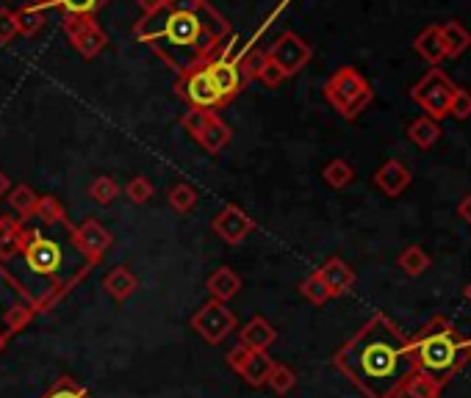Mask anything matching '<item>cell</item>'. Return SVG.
I'll use <instances>...</instances> for the list:
<instances>
[{
    "label": "cell",
    "mask_w": 471,
    "mask_h": 398,
    "mask_svg": "<svg viewBox=\"0 0 471 398\" xmlns=\"http://www.w3.org/2000/svg\"><path fill=\"white\" fill-rule=\"evenodd\" d=\"M9 191H12V177L4 169H0V199H4Z\"/></svg>",
    "instance_id": "44"
},
{
    "label": "cell",
    "mask_w": 471,
    "mask_h": 398,
    "mask_svg": "<svg viewBox=\"0 0 471 398\" xmlns=\"http://www.w3.org/2000/svg\"><path fill=\"white\" fill-rule=\"evenodd\" d=\"M450 116H452V120H458V122L468 120V116H471V91L455 86V95L450 100Z\"/></svg>",
    "instance_id": "38"
},
{
    "label": "cell",
    "mask_w": 471,
    "mask_h": 398,
    "mask_svg": "<svg viewBox=\"0 0 471 398\" xmlns=\"http://www.w3.org/2000/svg\"><path fill=\"white\" fill-rule=\"evenodd\" d=\"M6 199H9V205H12L14 214L20 216V222H28V219L34 216V210H36L39 194L31 189V185L20 183V185H12V191L6 194Z\"/></svg>",
    "instance_id": "25"
},
{
    "label": "cell",
    "mask_w": 471,
    "mask_h": 398,
    "mask_svg": "<svg viewBox=\"0 0 471 398\" xmlns=\"http://www.w3.org/2000/svg\"><path fill=\"white\" fill-rule=\"evenodd\" d=\"M211 230L216 232V238H222L225 244H231V246H239V244H244L247 241V236L255 230V222L244 214V210L239 207V205H225L219 210V214L211 219Z\"/></svg>",
    "instance_id": "13"
},
{
    "label": "cell",
    "mask_w": 471,
    "mask_h": 398,
    "mask_svg": "<svg viewBox=\"0 0 471 398\" xmlns=\"http://www.w3.org/2000/svg\"><path fill=\"white\" fill-rule=\"evenodd\" d=\"M255 81H258V83H263L266 89H278V86L286 81V75H283L280 69H278L272 61H269V59H266V53H263V64L258 66V75H255Z\"/></svg>",
    "instance_id": "39"
},
{
    "label": "cell",
    "mask_w": 471,
    "mask_h": 398,
    "mask_svg": "<svg viewBox=\"0 0 471 398\" xmlns=\"http://www.w3.org/2000/svg\"><path fill=\"white\" fill-rule=\"evenodd\" d=\"M194 142L203 147L208 155H219L222 150H225L233 142V130H231V125L222 120L216 111H208L206 113V122H203V128H200Z\"/></svg>",
    "instance_id": "14"
},
{
    "label": "cell",
    "mask_w": 471,
    "mask_h": 398,
    "mask_svg": "<svg viewBox=\"0 0 471 398\" xmlns=\"http://www.w3.org/2000/svg\"><path fill=\"white\" fill-rule=\"evenodd\" d=\"M106 6V0H51L48 9H59L61 14H89L95 17Z\"/></svg>",
    "instance_id": "34"
},
{
    "label": "cell",
    "mask_w": 471,
    "mask_h": 398,
    "mask_svg": "<svg viewBox=\"0 0 471 398\" xmlns=\"http://www.w3.org/2000/svg\"><path fill=\"white\" fill-rule=\"evenodd\" d=\"M122 191H125V197H128L133 205H145V202L153 199V183H150L147 177L137 175V177H130V180L125 183Z\"/></svg>",
    "instance_id": "37"
},
{
    "label": "cell",
    "mask_w": 471,
    "mask_h": 398,
    "mask_svg": "<svg viewBox=\"0 0 471 398\" xmlns=\"http://www.w3.org/2000/svg\"><path fill=\"white\" fill-rule=\"evenodd\" d=\"M175 89H177V95L189 103V108H197V111H216V108H222V100H219L216 89H214V83H211V78L206 73V66H197L186 75H177Z\"/></svg>",
    "instance_id": "11"
},
{
    "label": "cell",
    "mask_w": 471,
    "mask_h": 398,
    "mask_svg": "<svg viewBox=\"0 0 471 398\" xmlns=\"http://www.w3.org/2000/svg\"><path fill=\"white\" fill-rule=\"evenodd\" d=\"M14 20H17V34L22 36H34L42 26H44V9L39 6H20L14 12Z\"/></svg>",
    "instance_id": "32"
},
{
    "label": "cell",
    "mask_w": 471,
    "mask_h": 398,
    "mask_svg": "<svg viewBox=\"0 0 471 398\" xmlns=\"http://www.w3.org/2000/svg\"><path fill=\"white\" fill-rule=\"evenodd\" d=\"M31 6H39V9H48L51 0H31Z\"/></svg>",
    "instance_id": "47"
},
{
    "label": "cell",
    "mask_w": 471,
    "mask_h": 398,
    "mask_svg": "<svg viewBox=\"0 0 471 398\" xmlns=\"http://www.w3.org/2000/svg\"><path fill=\"white\" fill-rule=\"evenodd\" d=\"M275 340H278V330L263 316L250 318L239 332V343L250 351H269V346H272Z\"/></svg>",
    "instance_id": "19"
},
{
    "label": "cell",
    "mask_w": 471,
    "mask_h": 398,
    "mask_svg": "<svg viewBox=\"0 0 471 398\" xmlns=\"http://www.w3.org/2000/svg\"><path fill=\"white\" fill-rule=\"evenodd\" d=\"M6 277V269H4V263H0V279H4Z\"/></svg>",
    "instance_id": "49"
},
{
    "label": "cell",
    "mask_w": 471,
    "mask_h": 398,
    "mask_svg": "<svg viewBox=\"0 0 471 398\" xmlns=\"http://www.w3.org/2000/svg\"><path fill=\"white\" fill-rule=\"evenodd\" d=\"M441 28V42H444V53L446 59H458L468 51V44H471V34L460 26L458 20H450V22H444Z\"/></svg>",
    "instance_id": "23"
},
{
    "label": "cell",
    "mask_w": 471,
    "mask_h": 398,
    "mask_svg": "<svg viewBox=\"0 0 471 398\" xmlns=\"http://www.w3.org/2000/svg\"><path fill=\"white\" fill-rule=\"evenodd\" d=\"M333 365L366 398H394L416 371V355L411 338L377 313L335 351Z\"/></svg>",
    "instance_id": "2"
},
{
    "label": "cell",
    "mask_w": 471,
    "mask_h": 398,
    "mask_svg": "<svg viewBox=\"0 0 471 398\" xmlns=\"http://www.w3.org/2000/svg\"><path fill=\"white\" fill-rule=\"evenodd\" d=\"M67 232H70L73 246L86 257L89 266H98L103 261V254L111 249L114 238L111 232L103 227L100 219H83L81 224H67Z\"/></svg>",
    "instance_id": "10"
},
{
    "label": "cell",
    "mask_w": 471,
    "mask_h": 398,
    "mask_svg": "<svg viewBox=\"0 0 471 398\" xmlns=\"http://www.w3.org/2000/svg\"><path fill=\"white\" fill-rule=\"evenodd\" d=\"M6 343H9V332H6V330H0V355H4Z\"/></svg>",
    "instance_id": "46"
},
{
    "label": "cell",
    "mask_w": 471,
    "mask_h": 398,
    "mask_svg": "<svg viewBox=\"0 0 471 398\" xmlns=\"http://www.w3.org/2000/svg\"><path fill=\"white\" fill-rule=\"evenodd\" d=\"M411 180H413V177H411V169H408L402 160H394V158L386 160L383 167L374 172L377 189L383 191V194H389V197H399V194L411 185Z\"/></svg>",
    "instance_id": "16"
},
{
    "label": "cell",
    "mask_w": 471,
    "mask_h": 398,
    "mask_svg": "<svg viewBox=\"0 0 471 398\" xmlns=\"http://www.w3.org/2000/svg\"><path fill=\"white\" fill-rule=\"evenodd\" d=\"M206 291L211 293V299L228 304V301L236 299L239 291H241V277H239L231 266H219V269H214V271L208 274Z\"/></svg>",
    "instance_id": "20"
},
{
    "label": "cell",
    "mask_w": 471,
    "mask_h": 398,
    "mask_svg": "<svg viewBox=\"0 0 471 398\" xmlns=\"http://www.w3.org/2000/svg\"><path fill=\"white\" fill-rule=\"evenodd\" d=\"M322 177H325V183L330 185V189L341 191V189H347V185L355 180V169L349 167L344 158H333L327 167L322 169Z\"/></svg>",
    "instance_id": "27"
},
{
    "label": "cell",
    "mask_w": 471,
    "mask_h": 398,
    "mask_svg": "<svg viewBox=\"0 0 471 398\" xmlns=\"http://www.w3.org/2000/svg\"><path fill=\"white\" fill-rule=\"evenodd\" d=\"M189 326L208 346H219L239 330V318H236V313L228 308L225 301L208 299L194 310V316L189 318Z\"/></svg>",
    "instance_id": "5"
},
{
    "label": "cell",
    "mask_w": 471,
    "mask_h": 398,
    "mask_svg": "<svg viewBox=\"0 0 471 398\" xmlns=\"http://www.w3.org/2000/svg\"><path fill=\"white\" fill-rule=\"evenodd\" d=\"M39 398H95V395L89 393L78 379H73V377H59Z\"/></svg>",
    "instance_id": "29"
},
{
    "label": "cell",
    "mask_w": 471,
    "mask_h": 398,
    "mask_svg": "<svg viewBox=\"0 0 471 398\" xmlns=\"http://www.w3.org/2000/svg\"><path fill=\"white\" fill-rule=\"evenodd\" d=\"M34 216L39 219V222H44V224H61L67 216H64V205L56 199V197H39L36 199V210H34Z\"/></svg>",
    "instance_id": "35"
},
{
    "label": "cell",
    "mask_w": 471,
    "mask_h": 398,
    "mask_svg": "<svg viewBox=\"0 0 471 398\" xmlns=\"http://www.w3.org/2000/svg\"><path fill=\"white\" fill-rule=\"evenodd\" d=\"M122 194V189H120V183L111 177V175H100V177H95L92 180V185H89V197H92L98 205H111L117 197Z\"/></svg>",
    "instance_id": "30"
},
{
    "label": "cell",
    "mask_w": 471,
    "mask_h": 398,
    "mask_svg": "<svg viewBox=\"0 0 471 398\" xmlns=\"http://www.w3.org/2000/svg\"><path fill=\"white\" fill-rule=\"evenodd\" d=\"M413 48H416V53H419L424 61H428L430 66H438V64L446 59L444 42H441V28H438V26H428V28H424V31L416 36Z\"/></svg>",
    "instance_id": "22"
},
{
    "label": "cell",
    "mask_w": 471,
    "mask_h": 398,
    "mask_svg": "<svg viewBox=\"0 0 471 398\" xmlns=\"http://www.w3.org/2000/svg\"><path fill=\"white\" fill-rule=\"evenodd\" d=\"M458 216H460L466 224H471V194H466V197L460 199V205H458Z\"/></svg>",
    "instance_id": "43"
},
{
    "label": "cell",
    "mask_w": 471,
    "mask_h": 398,
    "mask_svg": "<svg viewBox=\"0 0 471 398\" xmlns=\"http://www.w3.org/2000/svg\"><path fill=\"white\" fill-rule=\"evenodd\" d=\"M103 291L114 301L125 304L128 299H133L139 293V277L133 274L128 266H114L103 277Z\"/></svg>",
    "instance_id": "17"
},
{
    "label": "cell",
    "mask_w": 471,
    "mask_h": 398,
    "mask_svg": "<svg viewBox=\"0 0 471 398\" xmlns=\"http://www.w3.org/2000/svg\"><path fill=\"white\" fill-rule=\"evenodd\" d=\"M452 95H455V83L446 78V73L438 66H433L430 73L411 89V98L428 111V116H433L436 122H441L444 116H450Z\"/></svg>",
    "instance_id": "7"
},
{
    "label": "cell",
    "mask_w": 471,
    "mask_h": 398,
    "mask_svg": "<svg viewBox=\"0 0 471 398\" xmlns=\"http://www.w3.org/2000/svg\"><path fill=\"white\" fill-rule=\"evenodd\" d=\"M300 293L310 301V304H325V301H330V291H327V285L322 283V277L313 271V274H308L302 283H300Z\"/></svg>",
    "instance_id": "36"
},
{
    "label": "cell",
    "mask_w": 471,
    "mask_h": 398,
    "mask_svg": "<svg viewBox=\"0 0 471 398\" xmlns=\"http://www.w3.org/2000/svg\"><path fill=\"white\" fill-rule=\"evenodd\" d=\"M197 199L200 197L189 183H175L169 189V194H167V202H169V207L175 210V214H192Z\"/></svg>",
    "instance_id": "31"
},
{
    "label": "cell",
    "mask_w": 471,
    "mask_h": 398,
    "mask_svg": "<svg viewBox=\"0 0 471 398\" xmlns=\"http://www.w3.org/2000/svg\"><path fill=\"white\" fill-rule=\"evenodd\" d=\"M317 274L322 277V283L327 285L330 291V299L335 296H344L355 288V271L347 261H341V257H327V261L317 269Z\"/></svg>",
    "instance_id": "15"
},
{
    "label": "cell",
    "mask_w": 471,
    "mask_h": 398,
    "mask_svg": "<svg viewBox=\"0 0 471 398\" xmlns=\"http://www.w3.org/2000/svg\"><path fill=\"white\" fill-rule=\"evenodd\" d=\"M247 357H250V348H244L241 343H236L233 348H228V355H225V363L236 371V373H241V368H244V363H247Z\"/></svg>",
    "instance_id": "41"
},
{
    "label": "cell",
    "mask_w": 471,
    "mask_h": 398,
    "mask_svg": "<svg viewBox=\"0 0 471 398\" xmlns=\"http://www.w3.org/2000/svg\"><path fill=\"white\" fill-rule=\"evenodd\" d=\"M275 360L269 357V351H250V357H247L244 368L239 377L250 385V387H263L269 379V371H272Z\"/></svg>",
    "instance_id": "21"
},
{
    "label": "cell",
    "mask_w": 471,
    "mask_h": 398,
    "mask_svg": "<svg viewBox=\"0 0 471 398\" xmlns=\"http://www.w3.org/2000/svg\"><path fill=\"white\" fill-rule=\"evenodd\" d=\"M408 138L416 144V147H421V150H430L438 138H441V125L433 120V116H419V120H413L411 122V128H408Z\"/></svg>",
    "instance_id": "24"
},
{
    "label": "cell",
    "mask_w": 471,
    "mask_h": 398,
    "mask_svg": "<svg viewBox=\"0 0 471 398\" xmlns=\"http://www.w3.org/2000/svg\"><path fill=\"white\" fill-rule=\"evenodd\" d=\"M460 338L455 324L446 316H436L421 326V332L411 340L416 355V371L438 382L441 387L450 382L458 368V346Z\"/></svg>",
    "instance_id": "3"
},
{
    "label": "cell",
    "mask_w": 471,
    "mask_h": 398,
    "mask_svg": "<svg viewBox=\"0 0 471 398\" xmlns=\"http://www.w3.org/2000/svg\"><path fill=\"white\" fill-rule=\"evenodd\" d=\"M263 53H266V59L272 61L286 78L297 75L302 66H308V61H310V56H313L310 44H308L302 36H297L294 31L280 34Z\"/></svg>",
    "instance_id": "9"
},
{
    "label": "cell",
    "mask_w": 471,
    "mask_h": 398,
    "mask_svg": "<svg viewBox=\"0 0 471 398\" xmlns=\"http://www.w3.org/2000/svg\"><path fill=\"white\" fill-rule=\"evenodd\" d=\"M325 100L339 111L344 120H357L374 100V91L355 66H339L325 83Z\"/></svg>",
    "instance_id": "4"
},
{
    "label": "cell",
    "mask_w": 471,
    "mask_h": 398,
    "mask_svg": "<svg viewBox=\"0 0 471 398\" xmlns=\"http://www.w3.org/2000/svg\"><path fill=\"white\" fill-rule=\"evenodd\" d=\"M61 31L83 59H98L108 44V36L100 28V22L89 14H64Z\"/></svg>",
    "instance_id": "8"
},
{
    "label": "cell",
    "mask_w": 471,
    "mask_h": 398,
    "mask_svg": "<svg viewBox=\"0 0 471 398\" xmlns=\"http://www.w3.org/2000/svg\"><path fill=\"white\" fill-rule=\"evenodd\" d=\"M155 4H159V0H139L142 14H145V12H150V9H155Z\"/></svg>",
    "instance_id": "45"
},
{
    "label": "cell",
    "mask_w": 471,
    "mask_h": 398,
    "mask_svg": "<svg viewBox=\"0 0 471 398\" xmlns=\"http://www.w3.org/2000/svg\"><path fill=\"white\" fill-rule=\"evenodd\" d=\"M402 390H405L408 395H413V398H438L444 387L438 382H433L430 377H424V373L413 371L408 377V382L402 385Z\"/></svg>",
    "instance_id": "33"
},
{
    "label": "cell",
    "mask_w": 471,
    "mask_h": 398,
    "mask_svg": "<svg viewBox=\"0 0 471 398\" xmlns=\"http://www.w3.org/2000/svg\"><path fill=\"white\" fill-rule=\"evenodd\" d=\"M396 266L405 271L408 277H421L424 271L430 269V257L428 252H424L421 246H408V249H402V254L396 257Z\"/></svg>",
    "instance_id": "26"
},
{
    "label": "cell",
    "mask_w": 471,
    "mask_h": 398,
    "mask_svg": "<svg viewBox=\"0 0 471 398\" xmlns=\"http://www.w3.org/2000/svg\"><path fill=\"white\" fill-rule=\"evenodd\" d=\"M466 299L471 301V283H468V288H466Z\"/></svg>",
    "instance_id": "48"
},
{
    "label": "cell",
    "mask_w": 471,
    "mask_h": 398,
    "mask_svg": "<svg viewBox=\"0 0 471 398\" xmlns=\"http://www.w3.org/2000/svg\"><path fill=\"white\" fill-rule=\"evenodd\" d=\"M231 34V22L211 0H159L133 26L137 42L147 44L177 75L206 66Z\"/></svg>",
    "instance_id": "1"
},
{
    "label": "cell",
    "mask_w": 471,
    "mask_h": 398,
    "mask_svg": "<svg viewBox=\"0 0 471 398\" xmlns=\"http://www.w3.org/2000/svg\"><path fill=\"white\" fill-rule=\"evenodd\" d=\"M236 44H239V36L231 34V36L225 39V44L219 48V53L206 64V73H208V78H211V83H214V89H216V95H219L222 105H228V103L239 95V91H241V86H244V78H241V73H239V61L233 59Z\"/></svg>",
    "instance_id": "6"
},
{
    "label": "cell",
    "mask_w": 471,
    "mask_h": 398,
    "mask_svg": "<svg viewBox=\"0 0 471 398\" xmlns=\"http://www.w3.org/2000/svg\"><path fill=\"white\" fill-rule=\"evenodd\" d=\"M266 387L272 390L275 395H288L291 390L297 387V373L291 371L286 363H275V365H272V371H269Z\"/></svg>",
    "instance_id": "28"
},
{
    "label": "cell",
    "mask_w": 471,
    "mask_h": 398,
    "mask_svg": "<svg viewBox=\"0 0 471 398\" xmlns=\"http://www.w3.org/2000/svg\"><path fill=\"white\" fill-rule=\"evenodd\" d=\"M20 254L26 257V266L39 277H56V271L61 269V261H64L59 244L44 238L39 230H31V236Z\"/></svg>",
    "instance_id": "12"
},
{
    "label": "cell",
    "mask_w": 471,
    "mask_h": 398,
    "mask_svg": "<svg viewBox=\"0 0 471 398\" xmlns=\"http://www.w3.org/2000/svg\"><path fill=\"white\" fill-rule=\"evenodd\" d=\"M31 236V230L22 224L20 219H12V216H0V263L4 261H12L14 254L22 252Z\"/></svg>",
    "instance_id": "18"
},
{
    "label": "cell",
    "mask_w": 471,
    "mask_h": 398,
    "mask_svg": "<svg viewBox=\"0 0 471 398\" xmlns=\"http://www.w3.org/2000/svg\"><path fill=\"white\" fill-rule=\"evenodd\" d=\"M468 363H471V338H460V346H458V368L463 371Z\"/></svg>",
    "instance_id": "42"
},
{
    "label": "cell",
    "mask_w": 471,
    "mask_h": 398,
    "mask_svg": "<svg viewBox=\"0 0 471 398\" xmlns=\"http://www.w3.org/2000/svg\"><path fill=\"white\" fill-rule=\"evenodd\" d=\"M17 34V20H14V12L0 6V44H12Z\"/></svg>",
    "instance_id": "40"
}]
</instances>
